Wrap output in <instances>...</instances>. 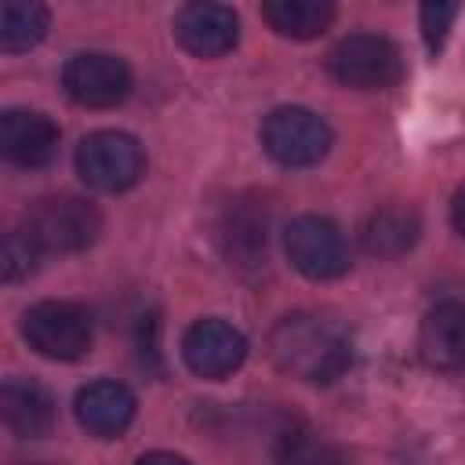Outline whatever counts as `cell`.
Segmentation results:
<instances>
[{
	"label": "cell",
	"instance_id": "cell-19",
	"mask_svg": "<svg viewBox=\"0 0 465 465\" xmlns=\"http://www.w3.org/2000/svg\"><path fill=\"white\" fill-rule=\"evenodd\" d=\"M280 465H349L345 450L312 436V432H291L283 436L280 443V454H276Z\"/></svg>",
	"mask_w": 465,
	"mask_h": 465
},
{
	"label": "cell",
	"instance_id": "cell-21",
	"mask_svg": "<svg viewBox=\"0 0 465 465\" xmlns=\"http://www.w3.org/2000/svg\"><path fill=\"white\" fill-rule=\"evenodd\" d=\"M458 18V4H443V0H432L421 7V33H425V44L429 51H440L447 33H450V22Z\"/></svg>",
	"mask_w": 465,
	"mask_h": 465
},
{
	"label": "cell",
	"instance_id": "cell-4",
	"mask_svg": "<svg viewBox=\"0 0 465 465\" xmlns=\"http://www.w3.org/2000/svg\"><path fill=\"white\" fill-rule=\"evenodd\" d=\"M262 145L283 167H312L331 149V127L312 109L283 105V109H272L265 116V124H262Z\"/></svg>",
	"mask_w": 465,
	"mask_h": 465
},
{
	"label": "cell",
	"instance_id": "cell-3",
	"mask_svg": "<svg viewBox=\"0 0 465 465\" xmlns=\"http://www.w3.org/2000/svg\"><path fill=\"white\" fill-rule=\"evenodd\" d=\"M76 171L98 193H124L142 182L145 153L124 131H94L76 145Z\"/></svg>",
	"mask_w": 465,
	"mask_h": 465
},
{
	"label": "cell",
	"instance_id": "cell-22",
	"mask_svg": "<svg viewBox=\"0 0 465 465\" xmlns=\"http://www.w3.org/2000/svg\"><path fill=\"white\" fill-rule=\"evenodd\" d=\"M134 465H189L182 454H171V450H153V454H142Z\"/></svg>",
	"mask_w": 465,
	"mask_h": 465
},
{
	"label": "cell",
	"instance_id": "cell-7",
	"mask_svg": "<svg viewBox=\"0 0 465 465\" xmlns=\"http://www.w3.org/2000/svg\"><path fill=\"white\" fill-rule=\"evenodd\" d=\"M283 247L291 265L309 280H334L349 269V243L345 232L320 214H302L287 225Z\"/></svg>",
	"mask_w": 465,
	"mask_h": 465
},
{
	"label": "cell",
	"instance_id": "cell-9",
	"mask_svg": "<svg viewBox=\"0 0 465 465\" xmlns=\"http://www.w3.org/2000/svg\"><path fill=\"white\" fill-rule=\"evenodd\" d=\"M182 360L200 378H229L247 360V338L225 320H196L182 338Z\"/></svg>",
	"mask_w": 465,
	"mask_h": 465
},
{
	"label": "cell",
	"instance_id": "cell-15",
	"mask_svg": "<svg viewBox=\"0 0 465 465\" xmlns=\"http://www.w3.org/2000/svg\"><path fill=\"white\" fill-rule=\"evenodd\" d=\"M222 247L232 265L254 269L265 262V211L254 203H236L225 211L222 222Z\"/></svg>",
	"mask_w": 465,
	"mask_h": 465
},
{
	"label": "cell",
	"instance_id": "cell-12",
	"mask_svg": "<svg viewBox=\"0 0 465 465\" xmlns=\"http://www.w3.org/2000/svg\"><path fill=\"white\" fill-rule=\"evenodd\" d=\"M134 392L124 385V381H91L76 392V421L91 432V436H102V440H113L120 436L131 421H134Z\"/></svg>",
	"mask_w": 465,
	"mask_h": 465
},
{
	"label": "cell",
	"instance_id": "cell-5",
	"mask_svg": "<svg viewBox=\"0 0 465 465\" xmlns=\"http://www.w3.org/2000/svg\"><path fill=\"white\" fill-rule=\"evenodd\" d=\"M22 338L47 360H80L91 349V316L73 302H36L22 316Z\"/></svg>",
	"mask_w": 465,
	"mask_h": 465
},
{
	"label": "cell",
	"instance_id": "cell-11",
	"mask_svg": "<svg viewBox=\"0 0 465 465\" xmlns=\"http://www.w3.org/2000/svg\"><path fill=\"white\" fill-rule=\"evenodd\" d=\"M0 149L18 167H44L58 153V127L33 109H7L0 116Z\"/></svg>",
	"mask_w": 465,
	"mask_h": 465
},
{
	"label": "cell",
	"instance_id": "cell-14",
	"mask_svg": "<svg viewBox=\"0 0 465 465\" xmlns=\"http://www.w3.org/2000/svg\"><path fill=\"white\" fill-rule=\"evenodd\" d=\"M0 414H4V425L22 436V440H33V436H44L54 421V403L47 396V389L40 381H29V378H7L4 389H0Z\"/></svg>",
	"mask_w": 465,
	"mask_h": 465
},
{
	"label": "cell",
	"instance_id": "cell-10",
	"mask_svg": "<svg viewBox=\"0 0 465 465\" xmlns=\"http://www.w3.org/2000/svg\"><path fill=\"white\" fill-rule=\"evenodd\" d=\"M174 36L185 51L196 58H218L236 47L240 40V18L225 4H185L174 15Z\"/></svg>",
	"mask_w": 465,
	"mask_h": 465
},
{
	"label": "cell",
	"instance_id": "cell-2",
	"mask_svg": "<svg viewBox=\"0 0 465 465\" xmlns=\"http://www.w3.org/2000/svg\"><path fill=\"white\" fill-rule=\"evenodd\" d=\"M327 69L338 84L356 91H385L403 76V54L389 36L352 33L334 44L327 54Z\"/></svg>",
	"mask_w": 465,
	"mask_h": 465
},
{
	"label": "cell",
	"instance_id": "cell-20",
	"mask_svg": "<svg viewBox=\"0 0 465 465\" xmlns=\"http://www.w3.org/2000/svg\"><path fill=\"white\" fill-rule=\"evenodd\" d=\"M40 254H44V247L29 229H11L4 236V280L15 283V280L29 276L36 269Z\"/></svg>",
	"mask_w": 465,
	"mask_h": 465
},
{
	"label": "cell",
	"instance_id": "cell-17",
	"mask_svg": "<svg viewBox=\"0 0 465 465\" xmlns=\"http://www.w3.org/2000/svg\"><path fill=\"white\" fill-rule=\"evenodd\" d=\"M265 22L280 33V36H291V40H312L320 36L331 18H334V7L327 0H269L262 7Z\"/></svg>",
	"mask_w": 465,
	"mask_h": 465
},
{
	"label": "cell",
	"instance_id": "cell-6",
	"mask_svg": "<svg viewBox=\"0 0 465 465\" xmlns=\"http://www.w3.org/2000/svg\"><path fill=\"white\" fill-rule=\"evenodd\" d=\"M25 229L40 240L44 251L73 254L98 240L102 214L94 211V203H87L80 196H47L29 211Z\"/></svg>",
	"mask_w": 465,
	"mask_h": 465
},
{
	"label": "cell",
	"instance_id": "cell-18",
	"mask_svg": "<svg viewBox=\"0 0 465 465\" xmlns=\"http://www.w3.org/2000/svg\"><path fill=\"white\" fill-rule=\"evenodd\" d=\"M47 7L29 0H7L0 11V47L4 51H29L47 36Z\"/></svg>",
	"mask_w": 465,
	"mask_h": 465
},
{
	"label": "cell",
	"instance_id": "cell-23",
	"mask_svg": "<svg viewBox=\"0 0 465 465\" xmlns=\"http://www.w3.org/2000/svg\"><path fill=\"white\" fill-rule=\"evenodd\" d=\"M450 222H454L458 236H465V189H458L450 200Z\"/></svg>",
	"mask_w": 465,
	"mask_h": 465
},
{
	"label": "cell",
	"instance_id": "cell-8",
	"mask_svg": "<svg viewBox=\"0 0 465 465\" xmlns=\"http://www.w3.org/2000/svg\"><path fill=\"white\" fill-rule=\"evenodd\" d=\"M62 87L76 105L113 109L131 94V69L116 54H102V51L73 54L62 69Z\"/></svg>",
	"mask_w": 465,
	"mask_h": 465
},
{
	"label": "cell",
	"instance_id": "cell-16",
	"mask_svg": "<svg viewBox=\"0 0 465 465\" xmlns=\"http://www.w3.org/2000/svg\"><path fill=\"white\" fill-rule=\"evenodd\" d=\"M418 232H421L418 214L411 207L392 203V207H381V211H374L367 218V225H363V247L371 254H378V258H400L403 251L414 247Z\"/></svg>",
	"mask_w": 465,
	"mask_h": 465
},
{
	"label": "cell",
	"instance_id": "cell-1",
	"mask_svg": "<svg viewBox=\"0 0 465 465\" xmlns=\"http://www.w3.org/2000/svg\"><path fill=\"white\" fill-rule=\"evenodd\" d=\"M269 356L283 374L323 385L349 367L352 349L349 334L334 320L316 312H294L269 331Z\"/></svg>",
	"mask_w": 465,
	"mask_h": 465
},
{
	"label": "cell",
	"instance_id": "cell-13",
	"mask_svg": "<svg viewBox=\"0 0 465 465\" xmlns=\"http://www.w3.org/2000/svg\"><path fill=\"white\" fill-rule=\"evenodd\" d=\"M418 349L429 367L465 371V302H443L429 309L418 331Z\"/></svg>",
	"mask_w": 465,
	"mask_h": 465
}]
</instances>
